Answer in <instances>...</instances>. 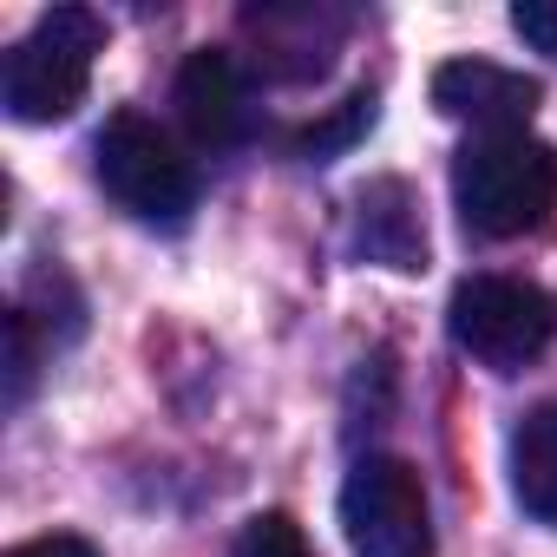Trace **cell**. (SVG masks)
<instances>
[{
	"mask_svg": "<svg viewBox=\"0 0 557 557\" xmlns=\"http://www.w3.org/2000/svg\"><path fill=\"white\" fill-rule=\"evenodd\" d=\"M453 203L472 236H531L557 210V151L531 132H479L453 158Z\"/></svg>",
	"mask_w": 557,
	"mask_h": 557,
	"instance_id": "obj_1",
	"label": "cell"
},
{
	"mask_svg": "<svg viewBox=\"0 0 557 557\" xmlns=\"http://www.w3.org/2000/svg\"><path fill=\"white\" fill-rule=\"evenodd\" d=\"M106 53V21L92 8H53L34 21L27 40H14L0 66V106L21 125H60L92 92V60Z\"/></svg>",
	"mask_w": 557,
	"mask_h": 557,
	"instance_id": "obj_2",
	"label": "cell"
},
{
	"mask_svg": "<svg viewBox=\"0 0 557 557\" xmlns=\"http://www.w3.org/2000/svg\"><path fill=\"white\" fill-rule=\"evenodd\" d=\"M92 171H99V190L138 223L177 230L197 210V164L145 112H112L106 119V132L92 138Z\"/></svg>",
	"mask_w": 557,
	"mask_h": 557,
	"instance_id": "obj_3",
	"label": "cell"
},
{
	"mask_svg": "<svg viewBox=\"0 0 557 557\" xmlns=\"http://www.w3.org/2000/svg\"><path fill=\"white\" fill-rule=\"evenodd\" d=\"M446 329L459 355H472L479 368L524 374L557 335V302L524 275H466L446 302Z\"/></svg>",
	"mask_w": 557,
	"mask_h": 557,
	"instance_id": "obj_4",
	"label": "cell"
},
{
	"mask_svg": "<svg viewBox=\"0 0 557 557\" xmlns=\"http://www.w3.org/2000/svg\"><path fill=\"white\" fill-rule=\"evenodd\" d=\"M342 537L355 557H433V505L420 466L368 453L342 485Z\"/></svg>",
	"mask_w": 557,
	"mask_h": 557,
	"instance_id": "obj_5",
	"label": "cell"
},
{
	"mask_svg": "<svg viewBox=\"0 0 557 557\" xmlns=\"http://www.w3.org/2000/svg\"><path fill=\"white\" fill-rule=\"evenodd\" d=\"M243 40L256 47V73L275 86H309L348 40V14L322 0H262L243 8Z\"/></svg>",
	"mask_w": 557,
	"mask_h": 557,
	"instance_id": "obj_6",
	"label": "cell"
},
{
	"mask_svg": "<svg viewBox=\"0 0 557 557\" xmlns=\"http://www.w3.org/2000/svg\"><path fill=\"white\" fill-rule=\"evenodd\" d=\"M171 99H177V119H184L190 145H203V151H230V145L249 132L243 66H236L223 47H197V53H184Z\"/></svg>",
	"mask_w": 557,
	"mask_h": 557,
	"instance_id": "obj_7",
	"label": "cell"
},
{
	"mask_svg": "<svg viewBox=\"0 0 557 557\" xmlns=\"http://www.w3.org/2000/svg\"><path fill=\"white\" fill-rule=\"evenodd\" d=\"M537 99H544L537 79H524L511 66H492V60H446V66H433V106L446 119L479 125V132H524Z\"/></svg>",
	"mask_w": 557,
	"mask_h": 557,
	"instance_id": "obj_8",
	"label": "cell"
},
{
	"mask_svg": "<svg viewBox=\"0 0 557 557\" xmlns=\"http://www.w3.org/2000/svg\"><path fill=\"white\" fill-rule=\"evenodd\" d=\"M355 243H361L368 262H387V269H420L426 262V230H420L413 190L400 177H381L355 197Z\"/></svg>",
	"mask_w": 557,
	"mask_h": 557,
	"instance_id": "obj_9",
	"label": "cell"
},
{
	"mask_svg": "<svg viewBox=\"0 0 557 557\" xmlns=\"http://www.w3.org/2000/svg\"><path fill=\"white\" fill-rule=\"evenodd\" d=\"M511 498L524 518L557 524V400L531 407L511 433Z\"/></svg>",
	"mask_w": 557,
	"mask_h": 557,
	"instance_id": "obj_10",
	"label": "cell"
},
{
	"mask_svg": "<svg viewBox=\"0 0 557 557\" xmlns=\"http://www.w3.org/2000/svg\"><path fill=\"white\" fill-rule=\"evenodd\" d=\"M374 125V92L361 86V92H348L322 125H309V132H296V158H309V164H322V158H335V151H348L361 132Z\"/></svg>",
	"mask_w": 557,
	"mask_h": 557,
	"instance_id": "obj_11",
	"label": "cell"
},
{
	"mask_svg": "<svg viewBox=\"0 0 557 557\" xmlns=\"http://www.w3.org/2000/svg\"><path fill=\"white\" fill-rule=\"evenodd\" d=\"M8 413H21L27 407V394H34V381H40V329H34V315L27 309H8Z\"/></svg>",
	"mask_w": 557,
	"mask_h": 557,
	"instance_id": "obj_12",
	"label": "cell"
},
{
	"mask_svg": "<svg viewBox=\"0 0 557 557\" xmlns=\"http://www.w3.org/2000/svg\"><path fill=\"white\" fill-rule=\"evenodd\" d=\"M230 557H315V550H309V537H302V524L289 511H256L236 531V550Z\"/></svg>",
	"mask_w": 557,
	"mask_h": 557,
	"instance_id": "obj_13",
	"label": "cell"
},
{
	"mask_svg": "<svg viewBox=\"0 0 557 557\" xmlns=\"http://www.w3.org/2000/svg\"><path fill=\"white\" fill-rule=\"evenodd\" d=\"M511 34H518L531 53L557 60V0H518V8H511Z\"/></svg>",
	"mask_w": 557,
	"mask_h": 557,
	"instance_id": "obj_14",
	"label": "cell"
},
{
	"mask_svg": "<svg viewBox=\"0 0 557 557\" xmlns=\"http://www.w3.org/2000/svg\"><path fill=\"white\" fill-rule=\"evenodd\" d=\"M8 557H99V544L79 537V531H53V537H27V544H14Z\"/></svg>",
	"mask_w": 557,
	"mask_h": 557,
	"instance_id": "obj_15",
	"label": "cell"
}]
</instances>
